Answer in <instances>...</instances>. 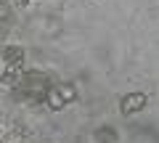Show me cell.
I'll use <instances>...</instances> for the list:
<instances>
[{"label":"cell","mask_w":159,"mask_h":143,"mask_svg":"<svg viewBox=\"0 0 159 143\" xmlns=\"http://www.w3.org/2000/svg\"><path fill=\"white\" fill-rule=\"evenodd\" d=\"M48 77L40 74V72H29V74H21L16 82V90L19 93H27V96H34V98H45L48 93Z\"/></svg>","instance_id":"obj_1"},{"label":"cell","mask_w":159,"mask_h":143,"mask_svg":"<svg viewBox=\"0 0 159 143\" xmlns=\"http://www.w3.org/2000/svg\"><path fill=\"white\" fill-rule=\"evenodd\" d=\"M146 103H148L146 93H127V96L119 101V109H122V114H138Z\"/></svg>","instance_id":"obj_2"},{"label":"cell","mask_w":159,"mask_h":143,"mask_svg":"<svg viewBox=\"0 0 159 143\" xmlns=\"http://www.w3.org/2000/svg\"><path fill=\"white\" fill-rule=\"evenodd\" d=\"M3 58H6L8 69L19 72V69H21V64H24V51H21L19 45H8V48H6V53H3Z\"/></svg>","instance_id":"obj_3"},{"label":"cell","mask_w":159,"mask_h":143,"mask_svg":"<svg viewBox=\"0 0 159 143\" xmlns=\"http://www.w3.org/2000/svg\"><path fill=\"white\" fill-rule=\"evenodd\" d=\"M96 143H117V127H111V125H101V127H96Z\"/></svg>","instance_id":"obj_4"},{"label":"cell","mask_w":159,"mask_h":143,"mask_svg":"<svg viewBox=\"0 0 159 143\" xmlns=\"http://www.w3.org/2000/svg\"><path fill=\"white\" fill-rule=\"evenodd\" d=\"M45 103L51 106L53 111L64 109V98H61V93H58V87H48V93H45Z\"/></svg>","instance_id":"obj_5"},{"label":"cell","mask_w":159,"mask_h":143,"mask_svg":"<svg viewBox=\"0 0 159 143\" xmlns=\"http://www.w3.org/2000/svg\"><path fill=\"white\" fill-rule=\"evenodd\" d=\"M58 93H61L64 103H72L74 98H77V90H74V85H58Z\"/></svg>","instance_id":"obj_6"},{"label":"cell","mask_w":159,"mask_h":143,"mask_svg":"<svg viewBox=\"0 0 159 143\" xmlns=\"http://www.w3.org/2000/svg\"><path fill=\"white\" fill-rule=\"evenodd\" d=\"M0 19H8V6L6 3H0Z\"/></svg>","instance_id":"obj_7"},{"label":"cell","mask_w":159,"mask_h":143,"mask_svg":"<svg viewBox=\"0 0 159 143\" xmlns=\"http://www.w3.org/2000/svg\"><path fill=\"white\" fill-rule=\"evenodd\" d=\"M19 3H21V6H27V3H29V0H19Z\"/></svg>","instance_id":"obj_8"}]
</instances>
